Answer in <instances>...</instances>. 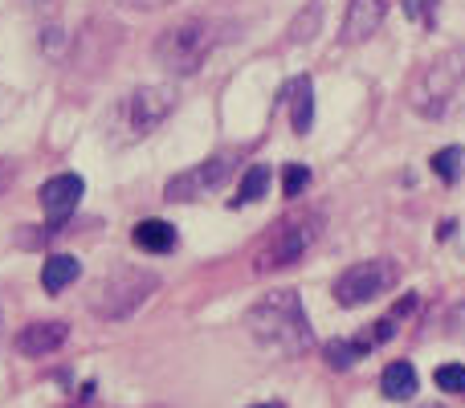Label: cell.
I'll list each match as a JSON object with an SVG mask.
<instances>
[{
	"mask_svg": "<svg viewBox=\"0 0 465 408\" xmlns=\"http://www.w3.org/2000/svg\"><path fill=\"white\" fill-rule=\"evenodd\" d=\"M245 331L253 335L257 347L282 355V360L306 355L314 347V331L298 290H270V294H262L245 311Z\"/></svg>",
	"mask_w": 465,
	"mask_h": 408,
	"instance_id": "cell-1",
	"label": "cell"
},
{
	"mask_svg": "<svg viewBox=\"0 0 465 408\" xmlns=\"http://www.w3.org/2000/svg\"><path fill=\"white\" fill-rule=\"evenodd\" d=\"M404 103L409 111H417L420 119L450 123L465 114V45L441 49L437 57H429L404 86Z\"/></svg>",
	"mask_w": 465,
	"mask_h": 408,
	"instance_id": "cell-2",
	"label": "cell"
},
{
	"mask_svg": "<svg viewBox=\"0 0 465 408\" xmlns=\"http://www.w3.org/2000/svg\"><path fill=\"white\" fill-rule=\"evenodd\" d=\"M229 29L232 25L221 21V16H184V21L168 25V29L155 37L152 54L168 74L193 78V74L217 54V45L229 41Z\"/></svg>",
	"mask_w": 465,
	"mask_h": 408,
	"instance_id": "cell-3",
	"label": "cell"
},
{
	"mask_svg": "<svg viewBox=\"0 0 465 408\" xmlns=\"http://www.w3.org/2000/svg\"><path fill=\"white\" fill-rule=\"evenodd\" d=\"M180 106V90L172 82H147V86H135L111 106L106 114V139L114 147H131L139 139H147L155 127L176 114Z\"/></svg>",
	"mask_w": 465,
	"mask_h": 408,
	"instance_id": "cell-4",
	"label": "cell"
},
{
	"mask_svg": "<svg viewBox=\"0 0 465 408\" xmlns=\"http://www.w3.org/2000/svg\"><path fill=\"white\" fill-rule=\"evenodd\" d=\"M322 237V213L319 208H294V213L278 216L265 229L262 245L253 254V270L257 274H273V270H290L298 265Z\"/></svg>",
	"mask_w": 465,
	"mask_h": 408,
	"instance_id": "cell-5",
	"label": "cell"
},
{
	"mask_svg": "<svg viewBox=\"0 0 465 408\" xmlns=\"http://www.w3.org/2000/svg\"><path fill=\"white\" fill-rule=\"evenodd\" d=\"M160 290V274L139 270V265H119V270L103 274L90 290V311L103 323H127L147 298Z\"/></svg>",
	"mask_w": 465,
	"mask_h": 408,
	"instance_id": "cell-6",
	"label": "cell"
},
{
	"mask_svg": "<svg viewBox=\"0 0 465 408\" xmlns=\"http://www.w3.org/2000/svg\"><path fill=\"white\" fill-rule=\"evenodd\" d=\"M396 282H401V265L392 257H363V262L347 265L339 274L331 294H335V303L343 311H355V306H368L376 298H384L388 290H396Z\"/></svg>",
	"mask_w": 465,
	"mask_h": 408,
	"instance_id": "cell-7",
	"label": "cell"
},
{
	"mask_svg": "<svg viewBox=\"0 0 465 408\" xmlns=\"http://www.w3.org/2000/svg\"><path fill=\"white\" fill-rule=\"evenodd\" d=\"M232 172H237V152H217V155H209V160L193 164V168L176 172V176L163 184V201H172V204L204 201V196L217 193L221 184H229Z\"/></svg>",
	"mask_w": 465,
	"mask_h": 408,
	"instance_id": "cell-8",
	"label": "cell"
},
{
	"mask_svg": "<svg viewBox=\"0 0 465 408\" xmlns=\"http://www.w3.org/2000/svg\"><path fill=\"white\" fill-rule=\"evenodd\" d=\"M82 193H86V180L74 176V172H62V176H49L45 184H41L37 201H41V213H45V221H49L45 237H49V233H57L65 221H70L74 213H78Z\"/></svg>",
	"mask_w": 465,
	"mask_h": 408,
	"instance_id": "cell-9",
	"label": "cell"
},
{
	"mask_svg": "<svg viewBox=\"0 0 465 408\" xmlns=\"http://www.w3.org/2000/svg\"><path fill=\"white\" fill-rule=\"evenodd\" d=\"M384 21H388V0H347L339 41L343 45H363V41H371L384 29Z\"/></svg>",
	"mask_w": 465,
	"mask_h": 408,
	"instance_id": "cell-10",
	"label": "cell"
},
{
	"mask_svg": "<svg viewBox=\"0 0 465 408\" xmlns=\"http://www.w3.org/2000/svg\"><path fill=\"white\" fill-rule=\"evenodd\" d=\"M70 339V323L62 319H41V323H29V327L16 331L13 347L25 355V360H45V355H54L57 347Z\"/></svg>",
	"mask_w": 465,
	"mask_h": 408,
	"instance_id": "cell-11",
	"label": "cell"
},
{
	"mask_svg": "<svg viewBox=\"0 0 465 408\" xmlns=\"http://www.w3.org/2000/svg\"><path fill=\"white\" fill-rule=\"evenodd\" d=\"M282 98L290 103V127H294L298 135H306L314 123V82L302 74V78H294L286 90H282Z\"/></svg>",
	"mask_w": 465,
	"mask_h": 408,
	"instance_id": "cell-12",
	"label": "cell"
},
{
	"mask_svg": "<svg viewBox=\"0 0 465 408\" xmlns=\"http://www.w3.org/2000/svg\"><path fill=\"white\" fill-rule=\"evenodd\" d=\"M131 241H135V249H143V254H172L176 249V224L160 221V216H147V221H139L135 229H131Z\"/></svg>",
	"mask_w": 465,
	"mask_h": 408,
	"instance_id": "cell-13",
	"label": "cell"
},
{
	"mask_svg": "<svg viewBox=\"0 0 465 408\" xmlns=\"http://www.w3.org/2000/svg\"><path fill=\"white\" fill-rule=\"evenodd\" d=\"M380 393H384L388 401H412V396L420 393V376H417V368H412L409 360L388 363V368L380 372Z\"/></svg>",
	"mask_w": 465,
	"mask_h": 408,
	"instance_id": "cell-14",
	"label": "cell"
},
{
	"mask_svg": "<svg viewBox=\"0 0 465 408\" xmlns=\"http://www.w3.org/2000/svg\"><path fill=\"white\" fill-rule=\"evenodd\" d=\"M82 274V262L74 254H49L45 262H41V290L45 294H62L65 286H74Z\"/></svg>",
	"mask_w": 465,
	"mask_h": 408,
	"instance_id": "cell-15",
	"label": "cell"
},
{
	"mask_svg": "<svg viewBox=\"0 0 465 408\" xmlns=\"http://www.w3.org/2000/svg\"><path fill=\"white\" fill-rule=\"evenodd\" d=\"M368 355V347H363V339H331V343H322V360H327V368L335 372H351L355 363Z\"/></svg>",
	"mask_w": 465,
	"mask_h": 408,
	"instance_id": "cell-16",
	"label": "cell"
},
{
	"mask_svg": "<svg viewBox=\"0 0 465 408\" xmlns=\"http://www.w3.org/2000/svg\"><path fill=\"white\" fill-rule=\"evenodd\" d=\"M265 188H270V168H265V164H253V168L241 176V188H237V196H232V208L257 204L265 196Z\"/></svg>",
	"mask_w": 465,
	"mask_h": 408,
	"instance_id": "cell-17",
	"label": "cell"
},
{
	"mask_svg": "<svg viewBox=\"0 0 465 408\" xmlns=\"http://www.w3.org/2000/svg\"><path fill=\"white\" fill-rule=\"evenodd\" d=\"M319 25H322V0H311V5L294 16V25H290V41H294V45L311 41L314 33H319Z\"/></svg>",
	"mask_w": 465,
	"mask_h": 408,
	"instance_id": "cell-18",
	"label": "cell"
},
{
	"mask_svg": "<svg viewBox=\"0 0 465 408\" xmlns=\"http://www.w3.org/2000/svg\"><path fill=\"white\" fill-rule=\"evenodd\" d=\"M461 164H465V147H441V152L433 155V172L437 180H445V184H458L461 180Z\"/></svg>",
	"mask_w": 465,
	"mask_h": 408,
	"instance_id": "cell-19",
	"label": "cell"
},
{
	"mask_svg": "<svg viewBox=\"0 0 465 408\" xmlns=\"http://www.w3.org/2000/svg\"><path fill=\"white\" fill-rule=\"evenodd\" d=\"M306 188H311V168L306 164H286V172H282V196L298 201Z\"/></svg>",
	"mask_w": 465,
	"mask_h": 408,
	"instance_id": "cell-20",
	"label": "cell"
},
{
	"mask_svg": "<svg viewBox=\"0 0 465 408\" xmlns=\"http://www.w3.org/2000/svg\"><path fill=\"white\" fill-rule=\"evenodd\" d=\"M437 388L453 396H465V363H441L437 368Z\"/></svg>",
	"mask_w": 465,
	"mask_h": 408,
	"instance_id": "cell-21",
	"label": "cell"
},
{
	"mask_svg": "<svg viewBox=\"0 0 465 408\" xmlns=\"http://www.w3.org/2000/svg\"><path fill=\"white\" fill-rule=\"evenodd\" d=\"M437 5H441V0H401L404 16H412V21L429 25V29L437 25Z\"/></svg>",
	"mask_w": 465,
	"mask_h": 408,
	"instance_id": "cell-22",
	"label": "cell"
},
{
	"mask_svg": "<svg viewBox=\"0 0 465 408\" xmlns=\"http://www.w3.org/2000/svg\"><path fill=\"white\" fill-rule=\"evenodd\" d=\"M114 5L135 8V13H152V8H163V5H172V0H114Z\"/></svg>",
	"mask_w": 465,
	"mask_h": 408,
	"instance_id": "cell-23",
	"label": "cell"
},
{
	"mask_svg": "<svg viewBox=\"0 0 465 408\" xmlns=\"http://www.w3.org/2000/svg\"><path fill=\"white\" fill-rule=\"evenodd\" d=\"M445 323H450V327H453V331H465V298H461V303H458V306H453V311H450V314H445Z\"/></svg>",
	"mask_w": 465,
	"mask_h": 408,
	"instance_id": "cell-24",
	"label": "cell"
},
{
	"mask_svg": "<svg viewBox=\"0 0 465 408\" xmlns=\"http://www.w3.org/2000/svg\"><path fill=\"white\" fill-rule=\"evenodd\" d=\"M21 5H25V8H49L54 0H21Z\"/></svg>",
	"mask_w": 465,
	"mask_h": 408,
	"instance_id": "cell-25",
	"label": "cell"
},
{
	"mask_svg": "<svg viewBox=\"0 0 465 408\" xmlns=\"http://www.w3.org/2000/svg\"><path fill=\"white\" fill-rule=\"evenodd\" d=\"M253 408H286V404H278V401H273V404H253Z\"/></svg>",
	"mask_w": 465,
	"mask_h": 408,
	"instance_id": "cell-26",
	"label": "cell"
},
{
	"mask_svg": "<svg viewBox=\"0 0 465 408\" xmlns=\"http://www.w3.org/2000/svg\"><path fill=\"white\" fill-rule=\"evenodd\" d=\"M417 408H441V404H417Z\"/></svg>",
	"mask_w": 465,
	"mask_h": 408,
	"instance_id": "cell-27",
	"label": "cell"
}]
</instances>
